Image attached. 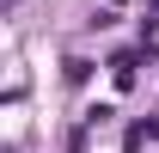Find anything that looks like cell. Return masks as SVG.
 I'll use <instances>...</instances> for the list:
<instances>
[{
    "label": "cell",
    "instance_id": "1",
    "mask_svg": "<svg viewBox=\"0 0 159 153\" xmlns=\"http://www.w3.org/2000/svg\"><path fill=\"white\" fill-rule=\"evenodd\" d=\"M135 67H141V49H122V55H110V74H116V86H135Z\"/></svg>",
    "mask_w": 159,
    "mask_h": 153
},
{
    "label": "cell",
    "instance_id": "2",
    "mask_svg": "<svg viewBox=\"0 0 159 153\" xmlns=\"http://www.w3.org/2000/svg\"><path fill=\"white\" fill-rule=\"evenodd\" d=\"M147 141H159V123H135V129H129V153H141Z\"/></svg>",
    "mask_w": 159,
    "mask_h": 153
}]
</instances>
